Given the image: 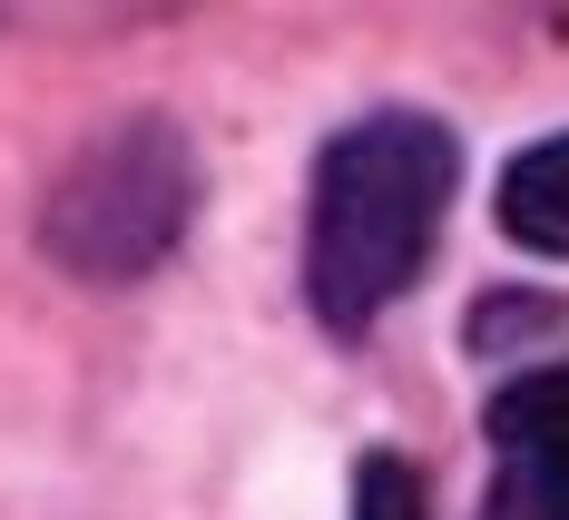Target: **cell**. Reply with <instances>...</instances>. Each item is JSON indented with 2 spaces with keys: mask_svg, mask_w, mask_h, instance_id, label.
<instances>
[{
  "mask_svg": "<svg viewBox=\"0 0 569 520\" xmlns=\"http://www.w3.org/2000/svg\"><path fill=\"white\" fill-rule=\"evenodd\" d=\"M353 520H422V481L393 452H373V462L353 471Z\"/></svg>",
  "mask_w": 569,
  "mask_h": 520,
  "instance_id": "cell-5",
  "label": "cell"
},
{
  "mask_svg": "<svg viewBox=\"0 0 569 520\" xmlns=\"http://www.w3.org/2000/svg\"><path fill=\"white\" fill-rule=\"evenodd\" d=\"M197 217V158L168 118H118L99 128L40 197V246L89 286H128L168 256Z\"/></svg>",
  "mask_w": 569,
  "mask_h": 520,
  "instance_id": "cell-2",
  "label": "cell"
},
{
  "mask_svg": "<svg viewBox=\"0 0 569 520\" xmlns=\"http://www.w3.org/2000/svg\"><path fill=\"white\" fill-rule=\"evenodd\" d=\"M452 128L422 109L353 118L315 168V227H305V294L335 334H363L393 304L452 207Z\"/></svg>",
  "mask_w": 569,
  "mask_h": 520,
  "instance_id": "cell-1",
  "label": "cell"
},
{
  "mask_svg": "<svg viewBox=\"0 0 569 520\" xmlns=\"http://www.w3.org/2000/svg\"><path fill=\"white\" fill-rule=\"evenodd\" d=\"M501 236L540 246V256H569V138H540V148L511 158V177H501Z\"/></svg>",
  "mask_w": 569,
  "mask_h": 520,
  "instance_id": "cell-4",
  "label": "cell"
},
{
  "mask_svg": "<svg viewBox=\"0 0 569 520\" xmlns=\"http://www.w3.org/2000/svg\"><path fill=\"white\" fill-rule=\"evenodd\" d=\"M491 520H569V363L491 393Z\"/></svg>",
  "mask_w": 569,
  "mask_h": 520,
  "instance_id": "cell-3",
  "label": "cell"
}]
</instances>
